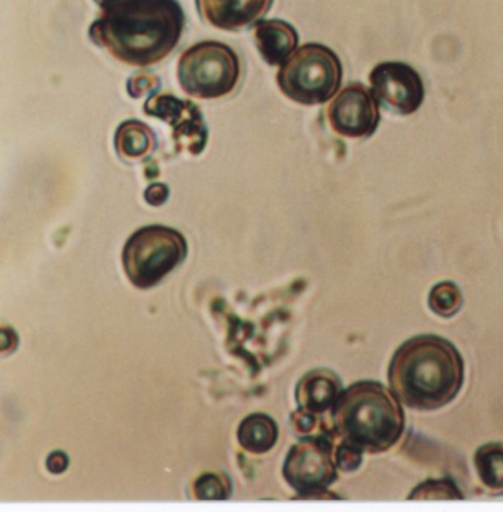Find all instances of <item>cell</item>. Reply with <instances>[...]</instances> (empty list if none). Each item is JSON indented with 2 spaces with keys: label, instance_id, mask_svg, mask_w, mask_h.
<instances>
[{
  "label": "cell",
  "instance_id": "obj_3",
  "mask_svg": "<svg viewBox=\"0 0 503 512\" xmlns=\"http://www.w3.org/2000/svg\"><path fill=\"white\" fill-rule=\"evenodd\" d=\"M331 414L334 436L363 452L390 451L405 433L402 402L378 381H357L344 389Z\"/></svg>",
  "mask_w": 503,
  "mask_h": 512
},
{
  "label": "cell",
  "instance_id": "obj_18",
  "mask_svg": "<svg viewBox=\"0 0 503 512\" xmlns=\"http://www.w3.org/2000/svg\"><path fill=\"white\" fill-rule=\"evenodd\" d=\"M409 499H464V496L450 480H431L415 487Z\"/></svg>",
  "mask_w": 503,
  "mask_h": 512
},
{
  "label": "cell",
  "instance_id": "obj_6",
  "mask_svg": "<svg viewBox=\"0 0 503 512\" xmlns=\"http://www.w3.org/2000/svg\"><path fill=\"white\" fill-rule=\"evenodd\" d=\"M241 64L231 46L201 42L183 52L178 79L183 91L198 99H217L234 92Z\"/></svg>",
  "mask_w": 503,
  "mask_h": 512
},
{
  "label": "cell",
  "instance_id": "obj_2",
  "mask_svg": "<svg viewBox=\"0 0 503 512\" xmlns=\"http://www.w3.org/2000/svg\"><path fill=\"white\" fill-rule=\"evenodd\" d=\"M387 378L402 405L415 411H437L461 393L465 361L447 338L416 335L394 352Z\"/></svg>",
  "mask_w": 503,
  "mask_h": 512
},
{
  "label": "cell",
  "instance_id": "obj_5",
  "mask_svg": "<svg viewBox=\"0 0 503 512\" xmlns=\"http://www.w3.org/2000/svg\"><path fill=\"white\" fill-rule=\"evenodd\" d=\"M186 256L188 244L180 232L163 225H151L136 231L126 242L123 266L130 282L147 290L179 268Z\"/></svg>",
  "mask_w": 503,
  "mask_h": 512
},
{
  "label": "cell",
  "instance_id": "obj_7",
  "mask_svg": "<svg viewBox=\"0 0 503 512\" xmlns=\"http://www.w3.org/2000/svg\"><path fill=\"white\" fill-rule=\"evenodd\" d=\"M337 468L331 437H307L288 453L284 476L300 495L312 496L338 479Z\"/></svg>",
  "mask_w": 503,
  "mask_h": 512
},
{
  "label": "cell",
  "instance_id": "obj_24",
  "mask_svg": "<svg viewBox=\"0 0 503 512\" xmlns=\"http://www.w3.org/2000/svg\"><path fill=\"white\" fill-rule=\"evenodd\" d=\"M297 428L303 433H310V431L315 428L316 425V415L312 414V412L304 411V409H300V412H297L296 417Z\"/></svg>",
  "mask_w": 503,
  "mask_h": 512
},
{
  "label": "cell",
  "instance_id": "obj_4",
  "mask_svg": "<svg viewBox=\"0 0 503 512\" xmlns=\"http://www.w3.org/2000/svg\"><path fill=\"white\" fill-rule=\"evenodd\" d=\"M341 79L343 65L337 54L321 43H307L281 65L278 86L291 101L318 105L337 93Z\"/></svg>",
  "mask_w": 503,
  "mask_h": 512
},
{
  "label": "cell",
  "instance_id": "obj_12",
  "mask_svg": "<svg viewBox=\"0 0 503 512\" xmlns=\"http://www.w3.org/2000/svg\"><path fill=\"white\" fill-rule=\"evenodd\" d=\"M340 377L328 369H315L301 378L296 390L300 409L312 414H325L332 411L338 397L343 392Z\"/></svg>",
  "mask_w": 503,
  "mask_h": 512
},
{
  "label": "cell",
  "instance_id": "obj_13",
  "mask_svg": "<svg viewBox=\"0 0 503 512\" xmlns=\"http://www.w3.org/2000/svg\"><path fill=\"white\" fill-rule=\"evenodd\" d=\"M254 42L269 65H282L296 52L297 30L284 20H260L254 24Z\"/></svg>",
  "mask_w": 503,
  "mask_h": 512
},
{
  "label": "cell",
  "instance_id": "obj_19",
  "mask_svg": "<svg viewBox=\"0 0 503 512\" xmlns=\"http://www.w3.org/2000/svg\"><path fill=\"white\" fill-rule=\"evenodd\" d=\"M362 449L350 445L347 442H340V445L335 449V462H337L338 470L352 473L362 465L363 459Z\"/></svg>",
  "mask_w": 503,
  "mask_h": 512
},
{
  "label": "cell",
  "instance_id": "obj_22",
  "mask_svg": "<svg viewBox=\"0 0 503 512\" xmlns=\"http://www.w3.org/2000/svg\"><path fill=\"white\" fill-rule=\"evenodd\" d=\"M167 197H169V188L163 183H155V185L149 186L145 192V198L151 206H161L166 203Z\"/></svg>",
  "mask_w": 503,
  "mask_h": 512
},
{
  "label": "cell",
  "instance_id": "obj_1",
  "mask_svg": "<svg viewBox=\"0 0 503 512\" xmlns=\"http://www.w3.org/2000/svg\"><path fill=\"white\" fill-rule=\"evenodd\" d=\"M101 9L90 40L123 64L149 67L163 61L185 30L178 0H116Z\"/></svg>",
  "mask_w": 503,
  "mask_h": 512
},
{
  "label": "cell",
  "instance_id": "obj_15",
  "mask_svg": "<svg viewBox=\"0 0 503 512\" xmlns=\"http://www.w3.org/2000/svg\"><path fill=\"white\" fill-rule=\"evenodd\" d=\"M475 471L481 484L492 495H503V443H487L474 455Z\"/></svg>",
  "mask_w": 503,
  "mask_h": 512
},
{
  "label": "cell",
  "instance_id": "obj_23",
  "mask_svg": "<svg viewBox=\"0 0 503 512\" xmlns=\"http://www.w3.org/2000/svg\"><path fill=\"white\" fill-rule=\"evenodd\" d=\"M46 467L49 471L54 474H61L67 470L68 467V456L64 452H54L49 455Z\"/></svg>",
  "mask_w": 503,
  "mask_h": 512
},
{
  "label": "cell",
  "instance_id": "obj_10",
  "mask_svg": "<svg viewBox=\"0 0 503 512\" xmlns=\"http://www.w3.org/2000/svg\"><path fill=\"white\" fill-rule=\"evenodd\" d=\"M332 129L347 138H368L380 123V110L374 93L353 83L335 96L328 108Z\"/></svg>",
  "mask_w": 503,
  "mask_h": 512
},
{
  "label": "cell",
  "instance_id": "obj_17",
  "mask_svg": "<svg viewBox=\"0 0 503 512\" xmlns=\"http://www.w3.org/2000/svg\"><path fill=\"white\" fill-rule=\"evenodd\" d=\"M464 304V296L458 285L452 281H443L431 288L428 306L440 318H453Z\"/></svg>",
  "mask_w": 503,
  "mask_h": 512
},
{
  "label": "cell",
  "instance_id": "obj_16",
  "mask_svg": "<svg viewBox=\"0 0 503 512\" xmlns=\"http://www.w3.org/2000/svg\"><path fill=\"white\" fill-rule=\"evenodd\" d=\"M116 148L124 158H141L157 148L155 133L138 120L124 121L117 129Z\"/></svg>",
  "mask_w": 503,
  "mask_h": 512
},
{
  "label": "cell",
  "instance_id": "obj_21",
  "mask_svg": "<svg viewBox=\"0 0 503 512\" xmlns=\"http://www.w3.org/2000/svg\"><path fill=\"white\" fill-rule=\"evenodd\" d=\"M197 493L201 499H225L228 495L225 483L214 474H206L198 480Z\"/></svg>",
  "mask_w": 503,
  "mask_h": 512
},
{
  "label": "cell",
  "instance_id": "obj_25",
  "mask_svg": "<svg viewBox=\"0 0 503 512\" xmlns=\"http://www.w3.org/2000/svg\"><path fill=\"white\" fill-rule=\"evenodd\" d=\"M96 3H98L101 8H104V6L110 5V3L116 2V0H95Z\"/></svg>",
  "mask_w": 503,
  "mask_h": 512
},
{
  "label": "cell",
  "instance_id": "obj_14",
  "mask_svg": "<svg viewBox=\"0 0 503 512\" xmlns=\"http://www.w3.org/2000/svg\"><path fill=\"white\" fill-rule=\"evenodd\" d=\"M238 440L247 451L265 453L275 446L278 440V427L276 422L265 414L250 415L239 427Z\"/></svg>",
  "mask_w": 503,
  "mask_h": 512
},
{
  "label": "cell",
  "instance_id": "obj_20",
  "mask_svg": "<svg viewBox=\"0 0 503 512\" xmlns=\"http://www.w3.org/2000/svg\"><path fill=\"white\" fill-rule=\"evenodd\" d=\"M158 88H160V80L151 73L136 74L127 83V89H129V93L133 98H141V96L147 95V93H155L158 91Z\"/></svg>",
  "mask_w": 503,
  "mask_h": 512
},
{
  "label": "cell",
  "instance_id": "obj_8",
  "mask_svg": "<svg viewBox=\"0 0 503 512\" xmlns=\"http://www.w3.org/2000/svg\"><path fill=\"white\" fill-rule=\"evenodd\" d=\"M369 79L375 99L400 116L414 114L424 101L421 76L405 62H381L372 70Z\"/></svg>",
  "mask_w": 503,
  "mask_h": 512
},
{
  "label": "cell",
  "instance_id": "obj_11",
  "mask_svg": "<svg viewBox=\"0 0 503 512\" xmlns=\"http://www.w3.org/2000/svg\"><path fill=\"white\" fill-rule=\"evenodd\" d=\"M204 21L219 30L241 31L259 23L273 0H195Z\"/></svg>",
  "mask_w": 503,
  "mask_h": 512
},
{
  "label": "cell",
  "instance_id": "obj_9",
  "mask_svg": "<svg viewBox=\"0 0 503 512\" xmlns=\"http://www.w3.org/2000/svg\"><path fill=\"white\" fill-rule=\"evenodd\" d=\"M145 114L167 121L173 129V139L179 150L201 154L206 148L208 130L203 113L192 102L182 101L170 93L151 96L144 107Z\"/></svg>",
  "mask_w": 503,
  "mask_h": 512
}]
</instances>
